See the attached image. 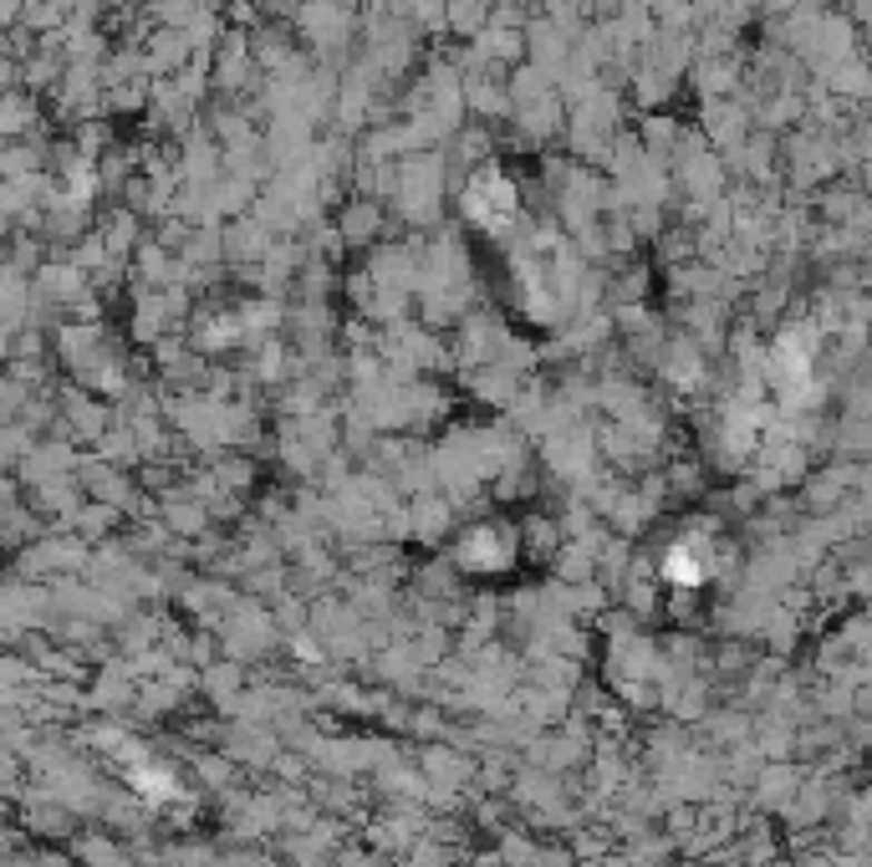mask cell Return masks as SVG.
Wrapping results in <instances>:
<instances>
[{
    "instance_id": "obj_1",
    "label": "cell",
    "mask_w": 872,
    "mask_h": 867,
    "mask_svg": "<svg viewBox=\"0 0 872 867\" xmlns=\"http://www.w3.org/2000/svg\"><path fill=\"white\" fill-rule=\"evenodd\" d=\"M516 210H521V194H516V184H510L500 169H480L470 184H464V215H470L474 225L506 230L510 220H516Z\"/></svg>"
},
{
    "instance_id": "obj_2",
    "label": "cell",
    "mask_w": 872,
    "mask_h": 867,
    "mask_svg": "<svg viewBox=\"0 0 872 867\" xmlns=\"http://www.w3.org/2000/svg\"><path fill=\"white\" fill-rule=\"evenodd\" d=\"M709 572H715V562H709V542L684 536V542L668 546V556H664V577L668 582H678V587H699V582H709Z\"/></svg>"
},
{
    "instance_id": "obj_3",
    "label": "cell",
    "mask_w": 872,
    "mask_h": 867,
    "mask_svg": "<svg viewBox=\"0 0 872 867\" xmlns=\"http://www.w3.org/2000/svg\"><path fill=\"white\" fill-rule=\"evenodd\" d=\"M506 552H510V536H506V530H496V526H490V530H470V536L460 542V556L470 566H500V562H506Z\"/></svg>"
}]
</instances>
